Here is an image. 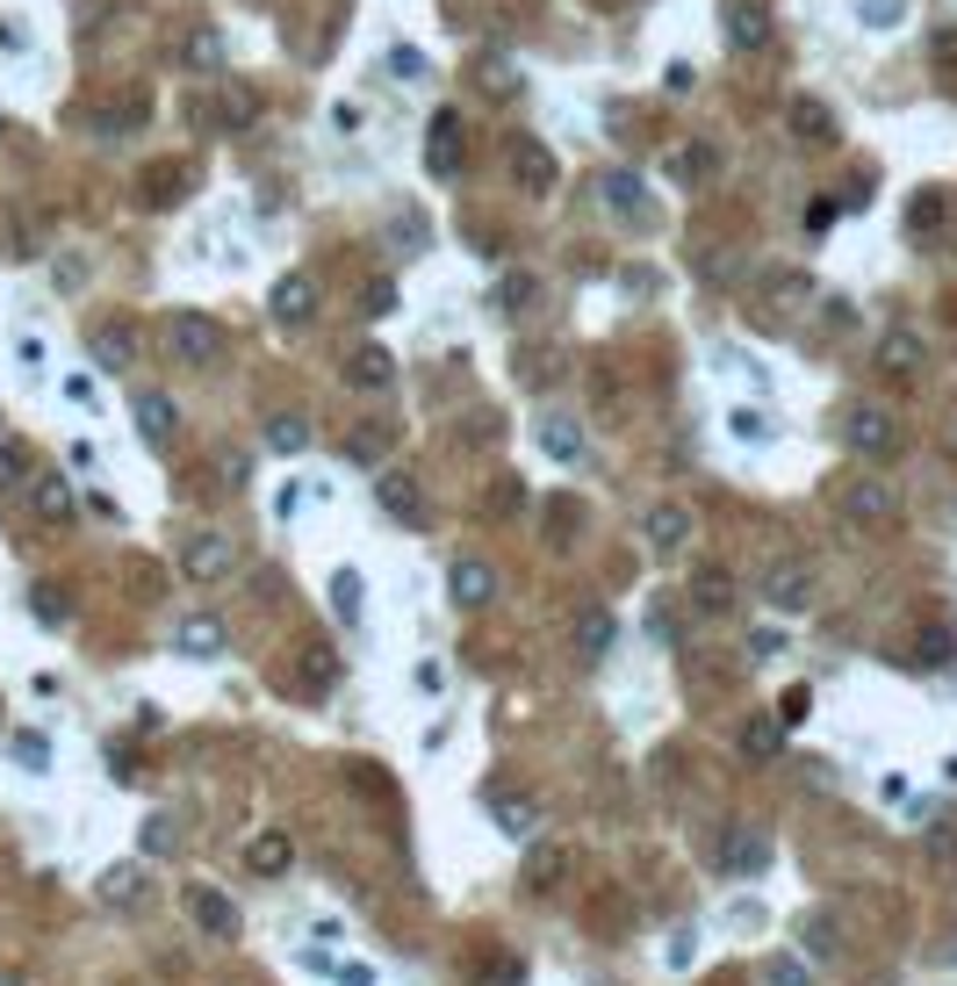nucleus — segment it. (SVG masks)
<instances>
[{"label": "nucleus", "instance_id": "obj_11", "mask_svg": "<svg viewBox=\"0 0 957 986\" xmlns=\"http://www.w3.org/2000/svg\"><path fill=\"white\" fill-rule=\"evenodd\" d=\"M188 915L202 922L209 936H238V929H246V922H238V900L217 893V886H188Z\"/></svg>", "mask_w": 957, "mask_h": 986}, {"label": "nucleus", "instance_id": "obj_43", "mask_svg": "<svg viewBox=\"0 0 957 986\" xmlns=\"http://www.w3.org/2000/svg\"><path fill=\"white\" fill-rule=\"evenodd\" d=\"M907 223H915V231L929 238L936 223H944V195H921V202H915V217H907Z\"/></svg>", "mask_w": 957, "mask_h": 986}, {"label": "nucleus", "instance_id": "obj_4", "mask_svg": "<svg viewBox=\"0 0 957 986\" xmlns=\"http://www.w3.org/2000/svg\"><path fill=\"white\" fill-rule=\"evenodd\" d=\"M159 339H166V353H173V360H209V353H217V325H209L202 310H166L159 317Z\"/></svg>", "mask_w": 957, "mask_h": 986}, {"label": "nucleus", "instance_id": "obj_51", "mask_svg": "<svg viewBox=\"0 0 957 986\" xmlns=\"http://www.w3.org/2000/svg\"><path fill=\"white\" fill-rule=\"evenodd\" d=\"M944 656H950V634H944V627L921 634V663H944Z\"/></svg>", "mask_w": 957, "mask_h": 986}, {"label": "nucleus", "instance_id": "obj_17", "mask_svg": "<svg viewBox=\"0 0 957 986\" xmlns=\"http://www.w3.org/2000/svg\"><path fill=\"white\" fill-rule=\"evenodd\" d=\"M490 598H497V576H490V562L461 555V562H453V605H461V612H482Z\"/></svg>", "mask_w": 957, "mask_h": 986}, {"label": "nucleus", "instance_id": "obj_45", "mask_svg": "<svg viewBox=\"0 0 957 986\" xmlns=\"http://www.w3.org/2000/svg\"><path fill=\"white\" fill-rule=\"evenodd\" d=\"M14 756H22L29 770H43V764H51V741H43V735H22V741H14Z\"/></svg>", "mask_w": 957, "mask_h": 986}, {"label": "nucleus", "instance_id": "obj_2", "mask_svg": "<svg viewBox=\"0 0 957 986\" xmlns=\"http://www.w3.org/2000/svg\"><path fill=\"white\" fill-rule=\"evenodd\" d=\"M720 872L727 878H764L770 872V836L756 821H727L720 828Z\"/></svg>", "mask_w": 957, "mask_h": 986}, {"label": "nucleus", "instance_id": "obj_33", "mask_svg": "<svg viewBox=\"0 0 957 986\" xmlns=\"http://www.w3.org/2000/svg\"><path fill=\"white\" fill-rule=\"evenodd\" d=\"M691 598H698V612H727V605H735V584H727L720 569H706V576H698V590H691Z\"/></svg>", "mask_w": 957, "mask_h": 986}, {"label": "nucleus", "instance_id": "obj_24", "mask_svg": "<svg viewBox=\"0 0 957 986\" xmlns=\"http://www.w3.org/2000/svg\"><path fill=\"white\" fill-rule=\"evenodd\" d=\"M662 173L691 188V180H706V173H712V151H706V145H670V151H662Z\"/></svg>", "mask_w": 957, "mask_h": 986}, {"label": "nucleus", "instance_id": "obj_29", "mask_svg": "<svg viewBox=\"0 0 957 986\" xmlns=\"http://www.w3.org/2000/svg\"><path fill=\"white\" fill-rule=\"evenodd\" d=\"M180 656H223V619H188L180 627Z\"/></svg>", "mask_w": 957, "mask_h": 986}, {"label": "nucleus", "instance_id": "obj_15", "mask_svg": "<svg viewBox=\"0 0 957 986\" xmlns=\"http://www.w3.org/2000/svg\"><path fill=\"white\" fill-rule=\"evenodd\" d=\"M720 29H727L735 51H764V43H770V14L756 8V0H735V8L720 14Z\"/></svg>", "mask_w": 957, "mask_h": 986}, {"label": "nucleus", "instance_id": "obj_40", "mask_svg": "<svg viewBox=\"0 0 957 986\" xmlns=\"http://www.w3.org/2000/svg\"><path fill=\"white\" fill-rule=\"evenodd\" d=\"M534 296H540V281H534V275H505V288H497V302H505V310H526Z\"/></svg>", "mask_w": 957, "mask_h": 986}, {"label": "nucleus", "instance_id": "obj_53", "mask_svg": "<svg viewBox=\"0 0 957 986\" xmlns=\"http://www.w3.org/2000/svg\"><path fill=\"white\" fill-rule=\"evenodd\" d=\"M339 986H375V973L368 965H339Z\"/></svg>", "mask_w": 957, "mask_h": 986}, {"label": "nucleus", "instance_id": "obj_5", "mask_svg": "<svg viewBox=\"0 0 957 986\" xmlns=\"http://www.w3.org/2000/svg\"><path fill=\"white\" fill-rule=\"evenodd\" d=\"M843 439L878 461V454L900 447V425H893V411H878V404H849V411H843Z\"/></svg>", "mask_w": 957, "mask_h": 986}, {"label": "nucleus", "instance_id": "obj_36", "mask_svg": "<svg viewBox=\"0 0 957 986\" xmlns=\"http://www.w3.org/2000/svg\"><path fill=\"white\" fill-rule=\"evenodd\" d=\"M144 849H151V857H173V849H180V821L151 814V821H144Z\"/></svg>", "mask_w": 957, "mask_h": 986}, {"label": "nucleus", "instance_id": "obj_7", "mask_svg": "<svg viewBox=\"0 0 957 986\" xmlns=\"http://www.w3.org/2000/svg\"><path fill=\"white\" fill-rule=\"evenodd\" d=\"M425 166H432V180H453L468 166V145H461V116L439 109L432 130H425Z\"/></svg>", "mask_w": 957, "mask_h": 986}, {"label": "nucleus", "instance_id": "obj_34", "mask_svg": "<svg viewBox=\"0 0 957 986\" xmlns=\"http://www.w3.org/2000/svg\"><path fill=\"white\" fill-rule=\"evenodd\" d=\"M14 482H29V447L22 439H0V490H14Z\"/></svg>", "mask_w": 957, "mask_h": 986}, {"label": "nucleus", "instance_id": "obj_14", "mask_svg": "<svg viewBox=\"0 0 957 986\" xmlns=\"http://www.w3.org/2000/svg\"><path fill=\"white\" fill-rule=\"evenodd\" d=\"M144 886H151L144 864H109V872L94 878V900L101 907H137V900H144Z\"/></svg>", "mask_w": 957, "mask_h": 986}, {"label": "nucleus", "instance_id": "obj_19", "mask_svg": "<svg viewBox=\"0 0 957 986\" xmlns=\"http://www.w3.org/2000/svg\"><path fill=\"white\" fill-rule=\"evenodd\" d=\"M684 540H691V511H684V505H656V511H648V548H656V555H677Z\"/></svg>", "mask_w": 957, "mask_h": 986}, {"label": "nucleus", "instance_id": "obj_6", "mask_svg": "<svg viewBox=\"0 0 957 986\" xmlns=\"http://www.w3.org/2000/svg\"><path fill=\"white\" fill-rule=\"evenodd\" d=\"M375 505H382L403 534H418V526H425V490L403 476V468H375Z\"/></svg>", "mask_w": 957, "mask_h": 986}, {"label": "nucleus", "instance_id": "obj_20", "mask_svg": "<svg viewBox=\"0 0 957 986\" xmlns=\"http://www.w3.org/2000/svg\"><path fill=\"white\" fill-rule=\"evenodd\" d=\"M173 397H159V389H144V397H137V432H144V447H166V439H173Z\"/></svg>", "mask_w": 957, "mask_h": 986}, {"label": "nucleus", "instance_id": "obj_42", "mask_svg": "<svg viewBox=\"0 0 957 986\" xmlns=\"http://www.w3.org/2000/svg\"><path fill=\"white\" fill-rule=\"evenodd\" d=\"M764 979H770V986H814L799 958H770V965H764Z\"/></svg>", "mask_w": 957, "mask_h": 986}, {"label": "nucleus", "instance_id": "obj_38", "mask_svg": "<svg viewBox=\"0 0 957 986\" xmlns=\"http://www.w3.org/2000/svg\"><path fill=\"white\" fill-rule=\"evenodd\" d=\"M188 66H195V72H217V66H223V37H217V29H202V37L188 43Z\"/></svg>", "mask_w": 957, "mask_h": 986}, {"label": "nucleus", "instance_id": "obj_23", "mask_svg": "<svg viewBox=\"0 0 957 986\" xmlns=\"http://www.w3.org/2000/svg\"><path fill=\"white\" fill-rule=\"evenodd\" d=\"M741 756H749V764H770V756H778L785 749V727L778 720H741Z\"/></svg>", "mask_w": 957, "mask_h": 986}, {"label": "nucleus", "instance_id": "obj_47", "mask_svg": "<svg viewBox=\"0 0 957 986\" xmlns=\"http://www.w3.org/2000/svg\"><path fill=\"white\" fill-rule=\"evenodd\" d=\"M778 648H785V634H778V627H756V634H749V656H756V663H770Z\"/></svg>", "mask_w": 957, "mask_h": 986}, {"label": "nucleus", "instance_id": "obj_27", "mask_svg": "<svg viewBox=\"0 0 957 986\" xmlns=\"http://www.w3.org/2000/svg\"><path fill=\"white\" fill-rule=\"evenodd\" d=\"M878 368L915 375V368H921V339H915V331H886V346H878Z\"/></svg>", "mask_w": 957, "mask_h": 986}, {"label": "nucleus", "instance_id": "obj_48", "mask_svg": "<svg viewBox=\"0 0 957 986\" xmlns=\"http://www.w3.org/2000/svg\"><path fill=\"white\" fill-rule=\"evenodd\" d=\"M799 720H807V691H785V699H778V727H799Z\"/></svg>", "mask_w": 957, "mask_h": 986}, {"label": "nucleus", "instance_id": "obj_26", "mask_svg": "<svg viewBox=\"0 0 957 986\" xmlns=\"http://www.w3.org/2000/svg\"><path fill=\"white\" fill-rule=\"evenodd\" d=\"M137 123H144V94H130V101H109V109H94V130H101V138H130Z\"/></svg>", "mask_w": 957, "mask_h": 986}, {"label": "nucleus", "instance_id": "obj_9", "mask_svg": "<svg viewBox=\"0 0 957 986\" xmlns=\"http://www.w3.org/2000/svg\"><path fill=\"white\" fill-rule=\"evenodd\" d=\"M764 598L778 605V612H807V605H814V562H770Z\"/></svg>", "mask_w": 957, "mask_h": 986}, {"label": "nucleus", "instance_id": "obj_41", "mask_svg": "<svg viewBox=\"0 0 957 986\" xmlns=\"http://www.w3.org/2000/svg\"><path fill=\"white\" fill-rule=\"evenodd\" d=\"M389 72H397V80H425V51L418 43H397V51H389Z\"/></svg>", "mask_w": 957, "mask_h": 986}, {"label": "nucleus", "instance_id": "obj_30", "mask_svg": "<svg viewBox=\"0 0 957 986\" xmlns=\"http://www.w3.org/2000/svg\"><path fill=\"white\" fill-rule=\"evenodd\" d=\"M267 447H273V454H302V447H310V425H302L296 411L267 418Z\"/></svg>", "mask_w": 957, "mask_h": 986}, {"label": "nucleus", "instance_id": "obj_13", "mask_svg": "<svg viewBox=\"0 0 957 986\" xmlns=\"http://www.w3.org/2000/svg\"><path fill=\"white\" fill-rule=\"evenodd\" d=\"M267 310L281 317V325H310V317H317V288H310V275H281V281H273V296H267Z\"/></svg>", "mask_w": 957, "mask_h": 986}, {"label": "nucleus", "instance_id": "obj_1", "mask_svg": "<svg viewBox=\"0 0 957 986\" xmlns=\"http://www.w3.org/2000/svg\"><path fill=\"white\" fill-rule=\"evenodd\" d=\"M238 562H246V555H238L231 534H188L180 540V576H188V584H231Z\"/></svg>", "mask_w": 957, "mask_h": 986}, {"label": "nucleus", "instance_id": "obj_22", "mask_svg": "<svg viewBox=\"0 0 957 986\" xmlns=\"http://www.w3.org/2000/svg\"><path fill=\"white\" fill-rule=\"evenodd\" d=\"M288 864H296V843H288V828H267V836H252V872H260V878H281Z\"/></svg>", "mask_w": 957, "mask_h": 986}, {"label": "nucleus", "instance_id": "obj_52", "mask_svg": "<svg viewBox=\"0 0 957 986\" xmlns=\"http://www.w3.org/2000/svg\"><path fill=\"white\" fill-rule=\"evenodd\" d=\"M735 432H741V439H764V432H770V425H764V418H756V411H735Z\"/></svg>", "mask_w": 957, "mask_h": 986}, {"label": "nucleus", "instance_id": "obj_8", "mask_svg": "<svg viewBox=\"0 0 957 986\" xmlns=\"http://www.w3.org/2000/svg\"><path fill=\"white\" fill-rule=\"evenodd\" d=\"M505 159H511V180H519L526 195H547L561 180V166H555V151H547L540 138H511L505 145Z\"/></svg>", "mask_w": 957, "mask_h": 986}, {"label": "nucleus", "instance_id": "obj_18", "mask_svg": "<svg viewBox=\"0 0 957 986\" xmlns=\"http://www.w3.org/2000/svg\"><path fill=\"white\" fill-rule=\"evenodd\" d=\"M605 209L612 217H627V223H648L656 217V202H648V188L634 173H605Z\"/></svg>", "mask_w": 957, "mask_h": 986}, {"label": "nucleus", "instance_id": "obj_16", "mask_svg": "<svg viewBox=\"0 0 957 986\" xmlns=\"http://www.w3.org/2000/svg\"><path fill=\"white\" fill-rule=\"evenodd\" d=\"M576 656H584V663H598L605 656V648H612L619 641V619L612 612H605V605H584V612H576Z\"/></svg>", "mask_w": 957, "mask_h": 986}, {"label": "nucleus", "instance_id": "obj_46", "mask_svg": "<svg viewBox=\"0 0 957 986\" xmlns=\"http://www.w3.org/2000/svg\"><path fill=\"white\" fill-rule=\"evenodd\" d=\"M389 302H397V281H368V296H360V310H368V317H382Z\"/></svg>", "mask_w": 957, "mask_h": 986}, {"label": "nucleus", "instance_id": "obj_25", "mask_svg": "<svg viewBox=\"0 0 957 986\" xmlns=\"http://www.w3.org/2000/svg\"><path fill=\"white\" fill-rule=\"evenodd\" d=\"M792 138H807V145H828V138H835V116L820 109L814 94H799V101H792Z\"/></svg>", "mask_w": 957, "mask_h": 986}, {"label": "nucleus", "instance_id": "obj_10", "mask_svg": "<svg viewBox=\"0 0 957 986\" xmlns=\"http://www.w3.org/2000/svg\"><path fill=\"white\" fill-rule=\"evenodd\" d=\"M346 382H353V389H368V397H375V389H389V382H397V360H389V346L360 339L353 353H346Z\"/></svg>", "mask_w": 957, "mask_h": 986}, {"label": "nucleus", "instance_id": "obj_21", "mask_svg": "<svg viewBox=\"0 0 957 986\" xmlns=\"http://www.w3.org/2000/svg\"><path fill=\"white\" fill-rule=\"evenodd\" d=\"M29 497H37V511H43L51 526L72 519V490H66V476H58V468H37V476H29Z\"/></svg>", "mask_w": 957, "mask_h": 986}, {"label": "nucleus", "instance_id": "obj_32", "mask_svg": "<svg viewBox=\"0 0 957 986\" xmlns=\"http://www.w3.org/2000/svg\"><path fill=\"white\" fill-rule=\"evenodd\" d=\"M540 447L555 454V461H576V447H584V432H576L569 418H547V425H540Z\"/></svg>", "mask_w": 957, "mask_h": 986}, {"label": "nucleus", "instance_id": "obj_3", "mask_svg": "<svg viewBox=\"0 0 957 986\" xmlns=\"http://www.w3.org/2000/svg\"><path fill=\"white\" fill-rule=\"evenodd\" d=\"M835 505H843V519H849V526H864V534H878V526L900 519V497H893L886 482H871V476L843 482V497H835Z\"/></svg>", "mask_w": 957, "mask_h": 986}, {"label": "nucleus", "instance_id": "obj_49", "mask_svg": "<svg viewBox=\"0 0 957 986\" xmlns=\"http://www.w3.org/2000/svg\"><path fill=\"white\" fill-rule=\"evenodd\" d=\"M482 87H490V94H519V72H511V66H490V72H482Z\"/></svg>", "mask_w": 957, "mask_h": 986}, {"label": "nucleus", "instance_id": "obj_50", "mask_svg": "<svg viewBox=\"0 0 957 986\" xmlns=\"http://www.w3.org/2000/svg\"><path fill=\"white\" fill-rule=\"evenodd\" d=\"M346 447H353L360 461H382V432H353V439H346Z\"/></svg>", "mask_w": 957, "mask_h": 986}, {"label": "nucleus", "instance_id": "obj_31", "mask_svg": "<svg viewBox=\"0 0 957 986\" xmlns=\"http://www.w3.org/2000/svg\"><path fill=\"white\" fill-rule=\"evenodd\" d=\"M534 821H540V807H534L526 793L497 799V828H505V836H534Z\"/></svg>", "mask_w": 957, "mask_h": 986}, {"label": "nucleus", "instance_id": "obj_37", "mask_svg": "<svg viewBox=\"0 0 957 986\" xmlns=\"http://www.w3.org/2000/svg\"><path fill=\"white\" fill-rule=\"evenodd\" d=\"M302 677H310L317 691H331L339 685V656H331V648H310V656H302Z\"/></svg>", "mask_w": 957, "mask_h": 986}, {"label": "nucleus", "instance_id": "obj_35", "mask_svg": "<svg viewBox=\"0 0 957 986\" xmlns=\"http://www.w3.org/2000/svg\"><path fill=\"white\" fill-rule=\"evenodd\" d=\"M331 605H339V619H346V627L360 619V576H353V569H339V576H331Z\"/></svg>", "mask_w": 957, "mask_h": 986}, {"label": "nucleus", "instance_id": "obj_12", "mask_svg": "<svg viewBox=\"0 0 957 986\" xmlns=\"http://www.w3.org/2000/svg\"><path fill=\"white\" fill-rule=\"evenodd\" d=\"M94 360L109 375H123L137 360V325H130V317H101V325H94Z\"/></svg>", "mask_w": 957, "mask_h": 986}, {"label": "nucleus", "instance_id": "obj_39", "mask_svg": "<svg viewBox=\"0 0 957 986\" xmlns=\"http://www.w3.org/2000/svg\"><path fill=\"white\" fill-rule=\"evenodd\" d=\"M907 22V0H864V29H900Z\"/></svg>", "mask_w": 957, "mask_h": 986}, {"label": "nucleus", "instance_id": "obj_44", "mask_svg": "<svg viewBox=\"0 0 957 986\" xmlns=\"http://www.w3.org/2000/svg\"><path fill=\"white\" fill-rule=\"evenodd\" d=\"M29 605H37V619H51V627L66 619V590H51V584H37V598H29Z\"/></svg>", "mask_w": 957, "mask_h": 986}, {"label": "nucleus", "instance_id": "obj_28", "mask_svg": "<svg viewBox=\"0 0 957 986\" xmlns=\"http://www.w3.org/2000/svg\"><path fill=\"white\" fill-rule=\"evenodd\" d=\"M180 195H188V166H159V173H144V202L151 209H173Z\"/></svg>", "mask_w": 957, "mask_h": 986}]
</instances>
